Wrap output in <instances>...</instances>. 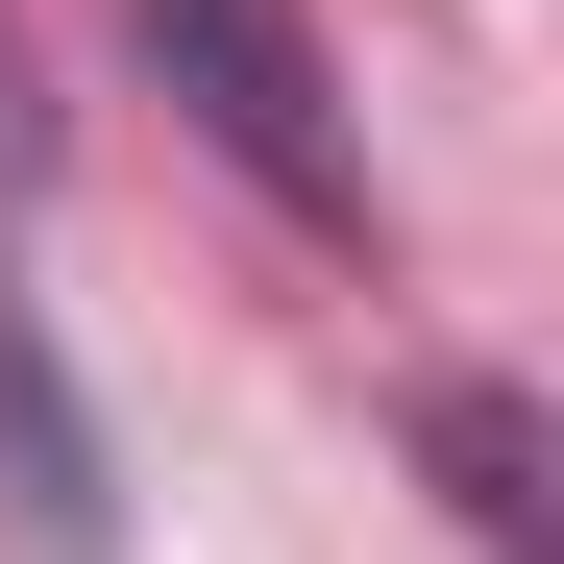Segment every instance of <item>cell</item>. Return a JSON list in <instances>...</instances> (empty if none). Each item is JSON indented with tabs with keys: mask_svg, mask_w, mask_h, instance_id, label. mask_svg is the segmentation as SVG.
Segmentation results:
<instances>
[{
	"mask_svg": "<svg viewBox=\"0 0 564 564\" xmlns=\"http://www.w3.org/2000/svg\"><path fill=\"white\" fill-rule=\"evenodd\" d=\"M417 442H442V491H466V540H491V564H540V417H516V393H442Z\"/></svg>",
	"mask_w": 564,
	"mask_h": 564,
	"instance_id": "3957f363",
	"label": "cell"
},
{
	"mask_svg": "<svg viewBox=\"0 0 564 564\" xmlns=\"http://www.w3.org/2000/svg\"><path fill=\"white\" fill-rule=\"evenodd\" d=\"M123 50L197 99L221 172H270L319 246H368V148H344V99H319V25H295V0H123Z\"/></svg>",
	"mask_w": 564,
	"mask_h": 564,
	"instance_id": "6da1fadb",
	"label": "cell"
},
{
	"mask_svg": "<svg viewBox=\"0 0 564 564\" xmlns=\"http://www.w3.org/2000/svg\"><path fill=\"white\" fill-rule=\"evenodd\" d=\"M0 516H25V564H123V491H99V417H74L50 319L0 295Z\"/></svg>",
	"mask_w": 564,
	"mask_h": 564,
	"instance_id": "7a4b0ae2",
	"label": "cell"
}]
</instances>
